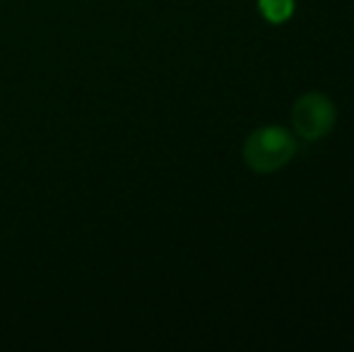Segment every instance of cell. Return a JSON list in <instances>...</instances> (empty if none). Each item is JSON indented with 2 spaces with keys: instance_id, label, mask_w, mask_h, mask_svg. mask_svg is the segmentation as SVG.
<instances>
[{
  "instance_id": "cell-1",
  "label": "cell",
  "mask_w": 354,
  "mask_h": 352,
  "mask_svg": "<svg viewBox=\"0 0 354 352\" xmlns=\"http://www.w3.org/2000/svg\"><path fill=\"white\" fill-rule=\"evenodd\" d=\"M297 152V142L284 128H263L248 138L243 147V160L251 169L268 174L287 165Z\"/></svg>"
},
{
  "instance_id": "cell-2",
  "label": "cell",
  "mask_w": 354,
  "mask_h": 352,
  "mask_svg": "<svg viewBox=\"0 0 354 352\" xmlns=\"http://www.w3.org/2000/svg\"><path fill=\"white\" fill-rule=\"evenodd\" d=\"M335 123V106L326 94H306L294 104V128L304 140H318Z\"/></svg>"
},
{
  "instance_id": "cell-3",
  "label": "cell",
  "mask_w": 354,
  "mask_h": 352,
  "mask_svg": "<svg viewBox=\"0 0 354 352\" xmlns=\"http://www.w3.org/2000/svg\"><path fill=\"white\" fill-rule=\"evenodd\" d=\"M261 10L270 22H284L292 15L294 0H261Z\"/></svg>"
}]
</instances>
